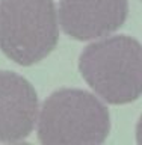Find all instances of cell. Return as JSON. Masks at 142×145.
<instances>
[{"label": "cell", "mask_w": 142, "mask_h": 145, "mask_svg": "<svg viewBox=\"0 0 142 145\" xmlns=\"http://www.w3.org/2000/svg\"><path fill=\"white\" fill-rule=\"evenodd\" d=\"M85 82L111 104H127L142 95V44L127 35L88 45L79 59Z\"/></svg>", "instance_id": "1"}, {"label": "cell", "mask_w": 142, "mask_h": 145, "mask_svg": "<svg viewBox=\"0 0 142 145\" xmlns=\"http://www.w3.org/2000/svg\"><path fill=\"white\" fill-rule=\"evenodd\" d=\"M59 41L53 0H0V48L29 67L47 57Z\"/></svg>", "instance_id": "2"}, {"label": "cell", "mask_w": 142, "mask_h": 145, "mask_svg": "<svg viewBox=\"0 0 142 145\" xmlns=\"http://www.w3.org/2000/svg\"><path fill=\"white\" fill-rule=\"evenodd\" d=\"M111 130L109 110L82 89H59L44 101L38 138L45 145L101 144Z\"/></svg>", "instance_id": "3"}, {"label": "cell", "mask_w": 142, "mask_h": 145, "mask_svg": "<svg viewBox=\"0 0 142 145\" xmlns=\"http://www.w3.org/2000/svg\"><path fill=\"white\" fill-rule=\"evenodd\" d=\"M129 15L127 0H61L59 21L73 39L89 41L113 33Z\"/></svg>", "instance_id": "4"}, {"label": "cell", "mask_w": 142, "mask_h": 145, "mask_svg": "<svg viewBox=\"0 0 142 145\" xmlns=\"http://www.w3.org/2000/svg\"><path fill=\"white\" fill-rule=\"evenodd\" d=\"M38 118V97L24 77L0 71V142L27 138Z\"/></svg>", "instance_id": "5"}, {"label": "cell", "mask_w": 142, "mask_h": 145, "mask_svg": "<svg viewBox=\"0 0 142 145\" xmlns=\"http://www.w3.org/2000/svg\"><path fill=\"white\" fill-rule=\"evenodd\" d=\"M136 140L138 144H142V116L139 118L138 125H136Z\"/></svg>", "instance_id": "6"}]
</instances>
